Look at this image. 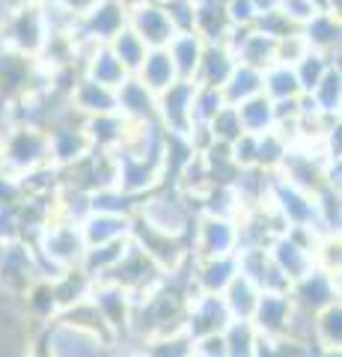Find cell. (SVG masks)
I'll use <instances>...</instances> for the list:
<instances>
[{
	"label": "cell",
	"mask_w": 342,
	"mask_h": 357,
	"mask_svg": "<svg viewBox=\"0 0 342 357\" xmlns=\"http://www.w3.org/2000/svg\"><path fill=\"white\" fill-rule=\"evenodd\" d=\"M134 220L155 232H164V236L187 238L196 220V211L187 206V199L176 188H158V191L140 197L134 203Z\"/></svg>",
	"instance_id": "6da1fadb"
},
{
	"label": "cell",
	"mask_w": 342,
	"mask_h": 357,
	"mask_svg": "<svg viewBox=\"0 0 342 357\" xmlns=\"http://www.w3.org/2000/svg\"><path fill=\"white\" fill-rule=\"evenodd\" d=\"M297 33H301L306 48L318 51V54H327V57H336L339 48H342V21H339V15H330V13L313 15Z\"/></svg>",
	"instance_id": "7402d4cb"
},
{
	"label": "cell",
	"mask_w": 342,
	"mask_h": 357,
	"mask_svg": "<svg viewBox=\"0 0 342 357\" xmlns=\"http://www.w3.org/2000/svg\"><path fill=\"white\" fill-rule=\"evenodd\" d=\"M128 30L134 33L149 51L170 48V42L179 36V33L173 30L167 13H164V6L155 3V0H146V3L128 9Z\"/></svg>",
	"instance_id": "7c38bea8"
},
{
	"label": "cell",
	"mask_w": 342,
	"mask_h": 357,
	"mask_svg": "<svg viewBox=\"0 0 342 357\" xmlns=\"http://www.w3.org/2000/svg\"><path fill=\"white\" fill-rule=\"evenodd\" d=\"M220 337H224V345H226V357H253L256 342H259V333L253 328V321H241V319L229 321L220 331Z\"/></svg>",
	"instance_id": "f35d334b"
},
{
	"label": "cell",
	"mask_w": 342,
	"mask_h": 357,
	"mask_svg": "<svg viewBox=\"0 0 342 357\" xmlns=\"http://www.w3.org/2000/svg\"><path fill=\"white\" fill-rule=\"evenodd\" d=\"M235 268L259 292H289V283H286L283 274L274 268L268 248H241L235 253Z\"/></svg>",
	"instance_id": "2e32d148"
},
{
	"label": "cell",
	"mask_w": 342,
	"mask_h": 357,
	"mask_svg": "<svg viewBox=\"0 0 342 357\" xmlns=\"http://www.w3.org/2000/svg\"><path fill=\"white\" fill-rule=\"evenodd\" d=\"M205 128H208V134H212V140L226 143V146H229V143H235L241 134H244V131H241V122H238V110L229 107V105L220 110V114L208 122Z\"/></svg>",
	"instance_id": "7bdbcfd3"
},
{
	"label": "cell",
	"mask_w": 342,
	"mask_h": 357,
	"mask_svg": "<svg viewBox=\"0 0 342 357\" xmlns=\"http://www.w3.org/2000/svg\"><path fill=\"white\" fill-rule=\"evenodd\" d=\"M306 54V45L301 39V33H292V36H283L277 39V54H274V63H286V66H295Z\"/></svg>",
	"instance_id": "f6af8a7d"
},
{
	"label": "cell",
	"mask_w": 342,
	"mask_h": 357,
	"mask_svg": "<svg viewBox=\"0 0 342 357\" xmlns=\"http://www.w3.org/2000/svg\"><path fill=\"white\" fill-rule=\"evenodd\" d=\"M203 51H205V42L196 36V33H179L173 42H170V60L176 66V75H179V81H194L196 75V66L203 60Z\"/></svg>",
	"instance_id": "4316f807"
},
{
	"label": "cell",
	"mask_w": 342,
	"mask_h": 357,
	"mask_svg": "<svg viewBox=\"0 0 342 357\" xmlns=\"http://www.w3.org/2000/svg\"><path fill=\"white\" fill-rule=\"evenodd\" d=\"M235 274H238L235 256H220V259H194L191 289H194V295H220Z\"/></svg>",
	"instance_id": "44dd1931"
},
{
	"label": "cell",
	"mask_w": 342,
	"mask_h": 357,
	"mask_svg": "<svg viewBox=\"0 0 342 357\" xmlns=\"http://www.w3.org/2000/svg\"><path fill=\"white\" fill-rule=\"evenodd\" d=\"M42 345L51 357H107L114 351L93 333L63 325V321H51V325L42 328Z\"/></svg>",
	"instance_id": "9c48e42d"
},
{
	"label": "cell",
	"mask_w": 342,
	"mask_h": 357,
	"mask_svg": "<svg viewBox=\"0 0 342 357\" xmlns=\"http://www.w3.org/2000/svg\"><path fill=\"white\" fill-rule=\"evenodd\" d=\"M107 283H116L119 289H125L131 304H137L140 298H146L152 289H158L164 280V271L143 253L134 241H128V250L125 256L119 259V265L104 277Z\"/></svg>",
	"instance_id": "8992f818"
},
{
	"label": "cell",
	"mask_w": 342,
	"mask_h": 357,
	"mask_svg": "<svg viewBox=\"0 0 342 357\" xmlns=\"http://www.w3.org/2000/svg\"><path fill=\"white\" fill-rule=\"evenodd\" d=\"M128 131H131V122H125L119 114L84 119V134H86V140H90L93 152H104V155L119 152L128 140Z\"/></svg>",
	"instance_id": "ffe728a7"
},
{
	"label": "cell",
	"mask_w": 342,
	"mask_h": 357,
	"mask_svg": "<svg viewBox=\"0 0 342 357\" xmlns=\"http://www.w3.org/2000/svg\"><path fill=\"white\" fill-rule=\"evenodd\" d=\"M322 155L327 161H342V122H334L322 137Z\"/></svg>",
	"instance_id": "c3c4849f"
},
{
	"label": "cell",
	"mask_w": 342,
	"mask_h": 357,
	"mask_svg": "<svg viewBox=\"0 0 342 357\" xmlns=\"http://www.w3.org/2000/svg\"><path fill=\"white\" fill-rule=\"evenodd\" d=\"M114 357H149L143 349H114Z\"/></svg>",
	"instance_id": "db71d44e"
},
{
	"label": "cell",
	"mask_w": 342,
	"mask_h": 357,
	"mask_svg": "<svg viewBox=\"0 0 342 357\" xmlns=\"http://www.w3.org/2000/svg\"><path fill=\"white\" fill-rule=\"evenodd\" d=\"M334 66H339V54H336V57H327V54H318V51L306 48L304 57L292 66L295 77H297V86H301V93L310 96L313 89L322 84V77H325L330 69H334ZM339 69H342V66H339Z\"/></svg>",
	"instance_id": "836d02e7"
},
{
	"label": "cell",
	"mask_w": 342,
	"mask_h": 357,
	"mask_svg": "<svg viewBox=\"0 0 342 357\" xmlns=\"http://www.w3.org/2000/svg\"><path fill=\"white\" fill-rule=\"evenodd\" d=\"M322 241L310 229H286L283 236H277L268 244V256L274 268L283 274L286 283H295L301 280L304 274H310L316 268V244Z\"/></svg>",
	"instance_id": "3957f363"
},
{
	"label": "cell",
	"mask_w": 342,
	"mask_h": 357,
	"mask_svg": "<svg viewBox=\"0 0 342 357\" xmlns=\"http://www.w3.org/2000/svg\"><path fill=\"white\" fill-rule=\"evenodd\" d=\"M259 289L253 286L250 280H244L241 274H235L229 286L220 292V301H224V307L229 312V319H241V321H250L253 310H256V301H259Z\"/></svg>",
	"instance_id": "f546056e"
},
{
	"label": "cell",
	"mask_w": 342,
	"mask_h": 357,
	"mask_svg": "<svg viewBox=\"0 0 342 357\" xmlns=\"http://www.w3.org/2000/svg\"><path fill=\"white\" fill-rule=\"evenodd\" d=\"M313 203H316L318 232H322L325 238L339 236V229H342V194L330 191V188H318V191L313 194Z\"/></svg>",
	"instance_id": "d590c367"
},
{
	"label": "cell",
	"mask_w": 342,
	"mask_h": 357,
	"mask_svg": "<svg viewBox=\"0 0 342 357\" xmlns=\"http://www.w3.org/2000/svg\"><path fill=\"white\" fill-rule=\"evenodd\" d=\"M292 312H295V304L289 292H262L250 321L259 337H283L286 328H289Z\"/></svg>",
	"instance_id": "ac0fdd59"
},
{
	"label": "cell",
	"mask_w": 342,
	"mask_h": 357,
	"mask_svg": "<svg viewBox=\"0 0 342 357\" xmlns=\"http://www.w3.org/2000/svg\"><path fill=\"white\" fill-rule=\"evenodd\" d=\"M262 96L271 102H289V98H301V86H297L295 69L286 63H271L262 72Z\"/></svg>",
	"instance_id": "d6a6232c"
},
{
	"label": "cell",
	"mask_w": 342,
	"mask_h": 357,
	"mask_svg": "<svg viewBox=\"0 0 342 357\" xmlns=\"http://www.w3.org/2000/svg\"><path fill=\"white\" fill-rule=\"evenodd\" d=\"M107 51L114 54L116 63L123 66L128 75H137L140 66H143V60H146V54H149V48H146V45H143L128 27H125L123 33H116V36L107 42Z\"/></svg>",
	"instance_id": "74e56055"
},
{
	"label": "cell",
	"mask_w": 342,
	"mask_h": 357,
	"mask_svg": "<svg viewBox=\"0 0 342 357\" xmlns=\"http://www.w3.org/2000/svg\"><path fill=\"white\" fill-rule=\"evenodd\" d=\"M187 357H203V354H196V351H191V354H187Z\"/></svg>",
	"instance_id": "6f0895ef"
},
{
	"label": "cell",
	"mask_w": 342,
	"mask_h": 357,
	"mask_svg": "<svg viewBox=\"0 0 342 357\" xmlns=\"http://www.w3.org/2000/svg\"><path fill=\"white\" fill-rule=\"evenodd\" d=\"M69 107L81 119L116 114V93L114 89H107V86H102V84L86 81V77H78L75 86L69 89Z\"/></svg>",
	"instance_id": "d6986e66"
},
{
	"label": "cell",
	"mask_w": 342,
	"mask_h": 357,
	"mask_svg": "<svg viewBox=\"0 0 342 357\" xmlns=\"http://www.w3.org/2000/svg\"><path fill=\"white\" fill-rule=\"evenodd\" d=\"M306 3L313 6V13H316V15H322V13H330V0H306ZM330 15H334V13H330Z\"/></svg>",
	"instance_id": "f5cc1de1"
},
{
	"label": "cell",
	"mask_w": 342,
	"mask_h": 357,
	"mask_svg": "<svg viewBox=\"0 0 342 357\" xmlns=\"http://www.w3.org/2000/svg\"><path fill=\"white\" fill-rule=\"evenodd\" d=\"M114 185L131 199H140L161 188V164L143 155L119 149L114 152Z\"/></svg>",
	"instance_id": "52a82bcc"
},
{
	"label": "cell",
	"mask_w": 342,
	"mask_h": 357,
	"mask_svg": "<svg viewBox=\"0 0 342 357\" xmlns=\"http://www.w3.org/2000/svg\"><path fill=\"white\" fill-rule=\"evenodd\" d=\"M13 3L18 9V6H36V3H42V0H13Z\"/></svg>",
	"instance_id": "9f6ffc18"
},
{
	"label": "cell",
	"mask_w": 342,
	"mask_h": 357,
	"mask_svg": "<svg viewBox=\"0 0 342 357\" xmlns=\"http://www.w3.org/2000/svg\"><path fill=\"white\" fill-rule=\"evenodd\" d=\"M274 54H277V39H271V36H265L262 30L250 27L247 36H244V42L238 45L235 60L244 63V66H250V69L265 72V69H268V66L274 63Z\"/></svg>",
	"instance_id": "1f68e13d"
},
{
	"label": "cell",
	"mask_w": 342,
	"mask_h": 357,
	"mask_svg": "<svg viewBox=\"0 0 342 357\" xmlns=\"http://www.w3.org/2000/svg\"><path fill=\"white\" fill-rule=\"evenodd\" d=\"M235 54L226 48V45H205V51H203V60L200 66H196V75H194V84L196 86H212V89H220L226 84V77L233 75L235 69Z\"/></svg>",
	"instance_id": "603a6c76"
},
{
	"label": "cell",
	"mask_w": 342,
	"mask_h": 357,
	"mask_svg": "<svg viewBox=\"0 0 342 357\" xmlns=\"http://www.w3.org/2000/svg\"><path fill=\"white\" fill-rule=\"evenodd\" d=\"M220 93H224V102L229 107H238L241 102H247V98L262 96V72L250 69L244 63H235L233 75L226 77V84L220 86Z\"/></svg>",
	"instance_id": "f1b7e54d"
},
{
	"label": "cell",
	"mask_w": 342,
	"mask_h": 357,
	"mask_svg": "<svg viewBox=\"0 0 342 357\" xmlns=\"http://www.w3.org/2000/svg\"><path fill=\"white\" fill-rule=\"evenodd\" d=\"M90 301L95 304V310L102 312L104 325L114 333V349H119L123 342H128V325H131V298L125 289H119L116 283H107V280H98L93 283V292Z\"/></svg>",
	"instance_id": "30bf717a"
},
{
	"label": "cell",
	"mask_w": 342,
	"mask_h": 357,
	"mask_svg": "<svg viewBox=\"0 0 342 357\" xmlns=\"http://www.w3.org/2000/svg\"><path fill=\"white\" fill-rule=\"evenodd\" d=\"M51 164L48 158V131L33 126H15L0 134V178L18 182L24 173Z\"/></svg>",
	"instance_id": "7a4b0ae2"
},
{
	"label": "cell",
	"mask_w": 342,
	"mask_h": 357,
	"mask_svg": "<svg viewBox=\"0 0 342 357\" xmlns=\"http://www.w3.org/2000/svg\"><path fill=\"white\" fill-rule=\"evenodd\" d=\"M128 27V9L116 0H95L75 24V33L95 45H107L116 33Z\"/></svg>",
	"instance_id": "8fae6325"
},
{
	"label": "cell",
	"mask_w": 342,
	"mask_h": 357,
	"mask_svg": "<svg viewBox=\"0 0 342 357\" xmlns=\"http://www.w3.org/2000/svg\"><path fill=\"white\" fill-rule=\"evenodd\" d=\"M289 298L297 310H306V312H316L325 310L327 304L339 301V277L336 274H327L322 268H313L310 274H304L301 280H295L289 286Z\"/></svg>",
	"instance_id": "5bb4252c"
},
{
	"label": "cell",
	"mask_w": 342,
	"mask_h": 357,
	"mask_svg": "<svg viewBox=\"0 0 342 357\" xmlns=\"http://www.w3.org/2000/svg\"><path fill=\"white\" fill-rule=\"evenodd\" d=\"M194 81H176L170 89L158 93L155 102V122L161 126L164 134H176V137H187L194 131V116H191V105H194Z\"/></svg>",
	"instance_id": "ba28073f"
},
{
	"label": "cell",
	"mask_w": 342,
	"mask_h": 357,
	"mask_svg": "<svg viewBox=\"0 0 342 357\" xmlns=\"http://www.w3.org/2000/svg\"><path fill=\"white\" fill-rule=\"evenodd\" d=\"M48 283H51V295H54V304H57V312L81 304V301H86L93 292V280L81 268H69V271H63L60 277H54Z\"/></svg>",
	"instance_id": "484cf974"
},
{
	"label": "cell",
	"mask_w": 342,
	"mask_h": 357,
	"mask_svg": "<svg viewBox=\"0 0 342 357\" xmlns=\"http://www.w3.org/2000/svg\"><path fill=\"white\" fill-rule=\"evenodd\" d=\"M116 3H123L125 9H134V6H140V3H146V0H116Z\"/></svg>",
	"instance_id": "11a10c76"
},
{
	"label": "cell",
	"mask_w": 342,
	"mask_h": 357,
	"mask_svg": "<svg viewBox=\"0 0 342 357\" xmlns=\"http://www.w3.org/2000/svg\"><path fill=\"white\" fill-rule=\"evenodd\" d=\"M86 248H98V244L123 241L131 236V218L128 215H90L81 223Z\"/></svg>",
	"instance_id": "cb8c5ba5"
},
{
	"label": "cell",
	"mask_w": 342,
	"mask_h": 357,
	"mask_svg": "<svg viewBox=\"0 0 342 357\" xmlns=\"http://www.w3.org/2000/svg\"><path fill=\"white\" fill-rule=\"evenodd\" d=\"M161 6H164V13H167L176 33H194V27H196L194 0H167V3H161Z\"/></svg>",
	"instance_id": "ee69618b"
},
{
	"label": "cell",
	"mask_w": 342,
	"mask_h": 357,
	"mask_svg": "<svg viewBox=\"0 0 342 357\" xmlns=\"http://www.w3.org/2000/svg\"><path fill=\"white\" fill-rule=\"evenodd\" d=\"M253 6H256V15H268V13H277L280 9V0H253ZM256 18V21H259Z\"/></svg>",
	"instance_id": "f907efd6"
},
{
	"label": "cell",
	"mask_w": 342,
	"mask_h": 357,
	"mask_svg": "<svg viewBox=\"0 0 342 357\" xmlns=\"http://www.w3.org/2000/svg\"><path fill=\"white\" fill-rule=\"evenodd\" d=\"M226 18L233 27H253L256 24V6H253V0H226Z\"/></svg>",
	"instance_id": "bcb514c9"
},
{
	"label": "cell",
	"mask_w": 342,
	"mask_h": 357,
	"mask_svg": "<svg viewBox=\"0 0 342 357\" xmlns=\"http://www.w3.org/2000/svg\"><path fill=\"white\" fill-rule=\"evenodd\" d=\"M229 312L224 307L220 295H194L187 301V312H185V337L187 340H203L220 333L229 325Z\"/></svg>",
	"instance_id": "9a60e30c"
},
{
	"label": "cell",
	"mask_w": 342,
	"mask_h": 357,
	"mask_svg": "<svg viewBox=\"0 0 342 357\" xmlns=\"http://www.w3.org/2000/svg\"><path fill=\"white\" fill-rule=\"evenodd\" d=\"M13 13H15V3H13V0H0V27L6 24Z\"/></svg>",
	"instance_id": "816d5d0a"
},
{
	"label": "cell",
	"mask_w": 342,
	"mask_h": 357,
	"mask_svg": "<svg viewBox=\"0 0 342 357\" xmlns=\"http://www.w3.org/2000/svg\"><path fill=\"white\" fill-rule=\"evenodd\" d=\"M48 39V30H45V21H42L39 13V3L36 6H18L9 21L0 27V48L3 51H13L18 57H27V60H36L42 54V45Z\"/></svg>",
	"instance_id": "5b68a950"
},
{
	"label": "cell",
	"mask_w": 342,
	"mask_h": 357,
	"mask_svg": "<svg viewBox=\"0 0 342 357\" xmlns=\"http://www.w3.org/2000/svg\"><path fill=\"white\" fill-rule=\"evenodd\" d=\"M54 3H60L63 9H69L72 15H78V18H81V15L86 13V9H90V6L95 3V0H54Z\"/></svg>",
	"instance_id": "681fc988"
},
{
	"label": "cell",
	"mask_w": 342,
	"mask_h": 357,
	"mask_svg": "<svg viewBox=\"0 0 342 357\" xmlns=\"http://www.w3.org/2000/svg\"><path fill=\"white\" fill-rule=\"evenodd\" d=\"M313 340L322 351H334L342 345V298L313 316Z\"/></svg>",
	"instance_id": "4dcf8cb0"
},
{
	"label": "cell",
	"mask_w": 342,
	"mask_h": 357,
	"mask_svg": "<svg viewBox=\"0 0 342 357\" xmlns=\"http://www.w3.org/2000/svg\"><path fill=\"white\" fill-rule=\"evenodd\" d=\"M134 77H140V84L149 86L155 96L164 93V89H170L176 81H179V75H176V66H173V60H170L167 48L149 51L146 60H143V66H140V72H137Z\"/></svg>",
	"instance_id": "83f0119b"
},
{
	"label": "cell",
	"mask_w": 342,
	"mask_h": 357,
	"mask_svg": "<svg viewBox=\"0 0 342 357\" xmlns=\"http://www.w3.org/2000/svg\"><path fill=\"white\" fill-rule=\"evenodd\" d=\"M134 203L137 199L125 197L116 185L98 188V191L90 194V215H128L134 218Z\"/></svg>",
	"instance_id": "ab89813d"
},
{
	"label": "cell",
	"mask_w": 342,
	"mask_h": 357,
	"mask_svg": "<svg viewBox=\"0 0 342 357\" xmlns=\"http://www.w3.org/2000/svg\"><path fill=\"white\" fill-rule=\"evenodd\" d=\"M81 77H86L93 84H102L107 89H116L128 77V72L116 63V57L107 51V45H98L90 57L81 63Z\"/></svg>",
	"instance_id": "d4e9b609"
},
{
	"label": "cell",
	"mask_w": 342,
	"mask_h": 357,
	"mask_svg": "<svg viewBox=\"0 0 342 357\" xmlns=\"http://www.w3.org/2000/svg\"><path fill=\"white\" fill-rule=\"evenodd\" d=\"M280 13H283L286 18H289L297 30H301V27L306 24V21H310V18L316 15V13H313V6L306 3V0H280Z\"/></svg>",
	"instance_id": "7dc6e473"
},
{
	"label": "cell",
	"mask_w": 342,
	"mask_h": 357,
	"mask_svg": "<svg viewBox=\"0 0 342 357\" xmlns=\"http://www.w3.org/2000/svg\"><path fill=\"white\" fill-rule=\"evenodd\" d=\"M286 152H289V143H286L277 131H268V134H262V137H256V167L262 173H277Z\"/></svg>",
	"instance_id": "60d3db41"
},
{
	"label": "cell",
	"mask_w": 342,
	"mask_h": 357,
	"mask_svg": "<svg viewBox=\"0 0 342 357\" xmlns=\"http://www.w3.org/2000/svg\"><path fill=\"white\" fill-rule=\"evenodd\" d=\"M90 152H93V146H90V140H86L84 119L78 114L72 119H65L63 126L48 131V158H51V167H57V170L75 167Z\"/></svg>",
	"instance_id": "4fadbf2b"
},
{
	"label": "cell",
	"mask_w": 342,
	"mask_h": 357,
	"mask_svg": "<svg viewBox=\"0 0 342 357\" xmlns=\"http://www.w3.org/2000/svg\"><path fill=\"white\" fill-rule=\"evenodd\" d=\"M187 250L194 259H220V256L238 253V220L220 215H196Z\"/></svg>",
	"instance_id": "277c9868"
},
{
	"label": "cell",
	"mask_w": 342,
	"mask_h": 357,
	"mask_svg": "<svg viewBox=\"0 0 342 357\" xmlns=\"http://www.w3.org/2000/svg\"><path fill=\"white\" fill-rule=\"evenodd\" d=\"M224 107H226V102H224V93H220V89H212V86L194 89V105H191L194 126H208Z\"/></svg>",
	"instance_id": "b9f144b4"
},
{
	"label": "cell",
	"mask_w": 342,
	"mask_h": 357,
	"mask_svg": "<svg viewBox=\"0 0 342 357\" xmlns=\"http://www.w3.org/2000/svg\"><path fill=\"white\" fill-rule=\"evenodd\" d=\"M155 3H167V0H155Z\"/></svg>",
	"instance_id": "680465c9"
},
{
	"label": "cell",
	"mask_w": 342,
	"mask_h": 357,
	"mask_svg": "<svg viewBox=\"0 0 342 357\" xmlns=\"http://www.w3.org/2000/svg\"><path fill=\"white\" fill-rule=\"evenodd\" d=\"M116 114L123 116L131 126H146V122H155V102L158 96L152 93L149 86L140 84V77L128 75L116 89Z\"/></svg>",
	"instance_id": "e0dca14e"
},
{
	"label": "cell",
	"mask_w": 342,
	"mask_h": 357,
	"mask_svg": "<svg viewBox=\"0 0 342 357\" xmlns=\"http://www.w3.org/2000/svg\"><path fill=\"white\" fill-rule=\"evenodd\" d=\"M235 110H238V122H241V131L244 134L262 137V134L274 131V105H271V98L253 96V98H247V102H241Z\"/></svg>",
	"instance_id": "e575fe53"
},
{
	"label": "cell",
	"mask_w": 342,
	"mask_h": 357,
	"mask_svg": "<svg viewBox=\"0 0 342 357\" xmlns=\"http://www.w3.org/2000/svg\"><path fill=\"white\" fill-rule=\"evenodd\" d=\"M310 98H313L318 114L339 119V114H342V69L339 66H334V69L322 77V84L313 89Z\"/></svg>",
	"instance_id": "8d00e7d4"
}]
</instances>
